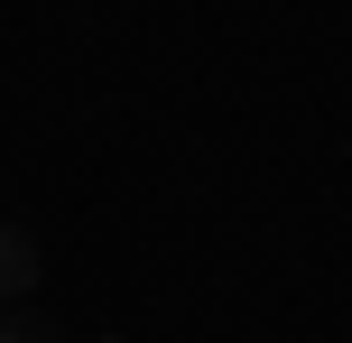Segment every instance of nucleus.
Returning <instances> with one entry per match:
<instances>
[{"mask_svg":"<svg viewBox=\"0 0 352 343\" xmlns=\"http://www.w3.org/2000/svg\"><path fill=\"white\" fill-rule=\"evenodd\" d=\"M37 278H47V251H37L28 223H0V307H28Z\"/></svg>","mask_w":352,"mask_h":343,"instance_id":"f257e3e1","label":"nucleus"},{"mask_svg":"<svg viewBox=\"0 0 352 343\" xmlns=\"http://www.w3.org/2000/svg\"><path fill=\"white\" fill-rule=\"evenodd\" d=\"M0 343H65V325L47 307H0Z\"/></svg>","mask_w":352,"mask_h":343,"instance_id":"f03ea898","label":"nucleus"},{"mask_svg":"<svg viewBox=\"0 0 352 343\" xmlns=\"http://www.w3.org/2000/svg\"><path fill=\"white\" fill-rule=\"evenodd\" d=\"M102 343H121V334H102Z\"/></svg>","mask_w":352,"mask_h":343,"instance_id":"7ed1b4c3","label":"nucleus"}]
</instances>
